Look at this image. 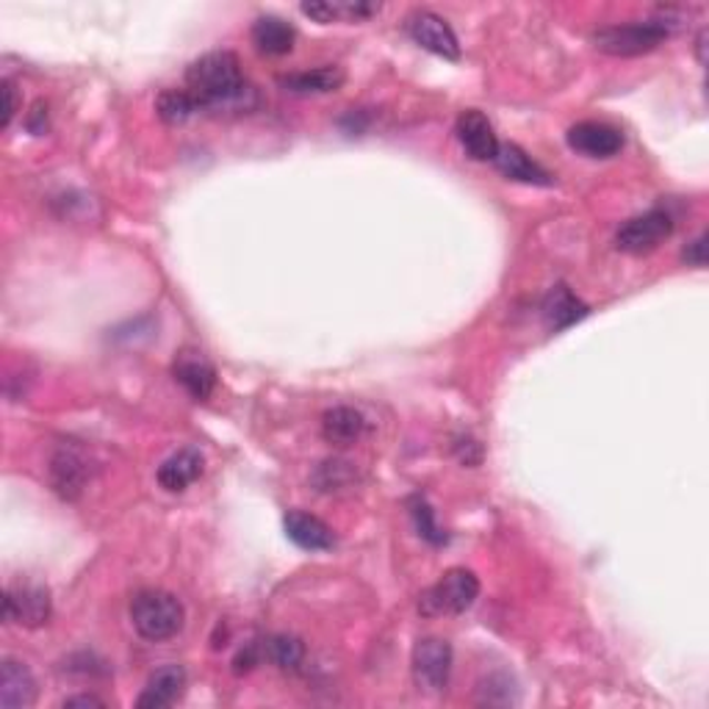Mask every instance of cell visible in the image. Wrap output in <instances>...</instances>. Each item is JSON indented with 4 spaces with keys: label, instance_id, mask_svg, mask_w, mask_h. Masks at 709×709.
<instances>
[{
    "label": "cell",
    "instance_id": "cell-8",
    "mask_svg": "<svg viewBox=\"0 0 709 709\" xmlns=\"http://www.w3.org/2000/svg\"><path fill=\"white\" fill-rule=\"evenodd\" d=\"M452 677V646L440 638L418 640L413 649V679L424 693H444Z\"/></svg>",
    "mask_w": 709,
    "mask_h": 709
},
{
    "label": "cell",
    "instance_id": "cell-19",
    "mask_svg": "<svg viewBox=\"0 0 709 709\" xmlns=\"http://www.w3.org/2000/svg\"><path fill=\"white\" fill-rule=\"evenodd\" d=\"M363 433H366V418L355 407L338 405L322 416V435H325L327 444L353 446L363 438Z\"/></svg>",
    "mask_w": 709,
    "mask_h": 709
},
{
    "label": "cell",
    "instance_id": "cell-16",
    "mask_svg": "<svg viewBox=\"0 0 709 709\" xmlns=\"http://www.w3.org/2000/svg\"><path fill=\"white\" fill-rule=\"evenodd\" d=\"M283 527H286V535L292 544H297L300 549L305 551H327L336 546V535L327 527L322 518L311 516V513L303 510H292L286 518H283Z\"/></svg>",
    "mask_w": 709,
    "mask_h": 709
},
{
    "label": "cell",
    "instance_id": "cell-9",
    "mask_svg": "<svg viewBox=\"0 0 709 709\" xmlns=\"http://www.w3.org/2000/svg\"><path fill=\"white\" fill-rule=\"evenodd\" d=\"M405 31L411 33L413 42L422 44V48L429 50V53L449 61L460 59V44H457L455 31H452L449 22H446L444 17L435 14V11L416 9L413 14H407Z\"/></svg>",
    "mask_w": 709,
    "mask_h": 709
},
{
    "label": "cell",
    "instance_id": "cell-13",
    "mask_svg": "<svg viewBox=\"0 0 709 709\" xmlns=\"http://www.w3.org/2000/svg\"><path fill=\"white\" fill-rule=\"evenodd\" d=\"M37 701V679L26 662L6 657L0 666V707L22 709Z\"/></svg>",
    "mask_w": 709,
    "mask_h": 709
},
{
    "label": "cell",
    "instance_id": "cell-14",
    "mask_svg": "<svg viewBox=\"0 0 709 709\" xmlns=\"http://www.w3.org/2000/svg\"><path fill=\"white\" fill-rule=\"evenodd\" d=\"M186 690V671L181 666H164L150 673L142 696H139V709H164L172 707Z\"/></svg>",
    "mask_w": 709,
    "mask_h": 709
},
{
    "label": "cell",
    "instance_id": "cell-18",
    "mask_svg": "<svg viewBox=\"0 0 709 709\" xmlns=\"http://www.w3.org/2000/svg\"><path fill=\"white\" fill-rule=\"evenodd\" d=\"M305 17L316 22H361L368 17L379 14V3H366V0H314V3L300 6Z\"/></svg>",
    "mask_w": 709,
    "mask_h": 709
},
{
    "label": "cell",
    "instance_id": "cell-4",
    "mask_svg": "<svg viewBox=\"0 0 709 709\" xmlns=\"http://www.w3.org/2000/svg\"><path fill=\"white\" fill-rule=\"evenodd\" d=\"M477 574L466 571V568H452V571H446L433 588H427L418 596V612L427 618L460 616V612H466L468 607L477 601Z\"/></svg>",
    "mask_w": 709,
    "mask_h": 709
},
{
    "label": "cell",
    "instance_id": "cell-21",
    "mask_svg": "<svg viewBox=\"0 0 709 709\" xmlns=\"http://www.w3.org/2000/svg\"><path fill=\"white\" fill-rule=\"evenodd\" d=\"M294 28L281 17H259L253 26V44L264 55H286L294 50Z\"/></svg>",
    "mask_w": 709,
    "mask_h": 709
},
{
    "label": "cell",
    "instance_id": "cell-11",
    "mask_svg": "<svg viewBox=\"0 0 709 709\" xmlns=\"http://www.w3.org/2000/svg\"><path fill=\"white\" fill-rule=\"evenodd\" d=\"M568 144L577 153L588 155V159H612L616 153H621L624 133L618 128L607 125V122L585 120L568 131Z\"/></svg>",
    "mask_w": 709,
    "mask_h": 709
},
{
    "label": "cell",
    "instance_id": "cell-24",
    "mask_svg": "<svg viewBox=\"0 0 709 709\" xmlns=\"http://www.w3.org/2000/svg\"><path fill=\"white\" fill-rule=\"evenodd\" d=\"M357 483V472L350 460L342 457H331V460L320 463L314 472V485L322 494H344Z\"/></svg>",
    "mask_w": 709,
    "mask_h": 709
},
{
    "label": "cell",
    "instance_id": "cell-2",
    "mask_svg": "<svg viewBox=\"0 0 709 709\" xmlns=\"http://www.w3.org/2000/svg\"><path fill=\"white\" fill-rule=\"evenodd\" d=\"M131 621L139 638L161 644L181 632L186 610H183L181 599L166 590H139L131 601Z\"/></svg>",
    "mask_w": 709,
    "mask_h": 709
},
{
    "label": "cell",
    "instance_id": "cell-31",
    "mask_svg": "<svg viewBox=\"0 0 709 709\" xmlns=\"http://www.w3.org/2000/svg\"><path fill=\"white\" fill-rule=\"evenodd\" d=\"M696 59H699V64H707V28H701L699 37H696Z\"/></svg>",
    "mask_w": 709,
    "mask_h": 709
},
{
    "label": "cell",
    "instance_id": "cell-17",
    "mask_svg": "<svg viewBox=\"0 0 709 709\" xmlns=\"http://www.w3.org/2000/svg\"><path fill=\"white\" fill-rule=\"evenodd\" d=\"M494 164L499 166V172L510 181L518 183H533V186H551V175L538 164V161L529 159L518 144H499L496 150Z\"/></svg>",
    "mask_w": 709,
    "mask_h": 709
},
{
    "label": "cell",
    "instance_id": "cell-6",
    "mask_svg": "<svg viewBox=\"0 0 709 709\" xmlns=\"http://www.w3.org/2000/svg\"><path fill=\"white\" fill-rule=\"evenodd\" d=\"M53 616L50 590L39 583H17L3 596V618L26 629L44 627Z\"/></svg>",
    "mask_w": 709,
    "mask_h": 709
},
{
    "label": "cell",
    "instance_id": "cell-26",
    "mask_svg": "<svg viewBox=\"0 0 709 709\" xmlns=\"http://www.w3.org/2000/svg\"><path fill=\"white\" fill-rule=\"evenodd\" d=\"M411 516H413V524H416L418 535H422L427 544H433V546L446 544V533L438 527L433 507H429L427 502L422 499V496H413L411 499Z\"/></svg>",
    "mask_w": 709,
    "mask_h": 709
},
{
    "label": "cell",
    "instance_id": "cell-5",
    "mask_svg": "<svg viewBox=\"0 0 709 709\" xmlns=\"http://www.w3.org/2000/svg\"><path fill=\"white\" fill-rule=\"evenodd\" d=\"M673 233V216L666 209H651L635 220L624 222L616 233V247L629 255H644L660 247Z\"/></svg>",
    "mask_w": 709,
    "mask_h": 709
},
{
    "label": "cell",
    "instance_id": "cell-30",
    "mask_svg": "<svg viewBox=\"0 0 709 709\" xmlns=\"http://www.w3.org/2000/svg\"><path fill=\"white\" fill-rule=\"evenodd\" d=\"M61 707H105L103 699H98V696H70V699L61 701Z\"/></svg>",
    "mask_w": 709,
    "mask_h": 709
},
{
    "label": "cell",
    "instance_id": "cell-3",
    "mask_svg": "<svg viewBox=\"0 0 709 709\" xmlns=\"http://www.w3.org/2000/svg\"><path fill=\"white\" fill-rule=\"evenodd\" d=\"M673 31L671 17H655L627 26H607L594 33V44L607 55H644L660 48Z\"/></svg>",
    "mask_w": 709,
    "mask_h": 709
},
{
    "label": "cell",
    "instance_id": "cell-29",
    "mask_svg": "<svg viewBox=\"0 0 709 709\" xmlns=\"http://www.w3.org/2000/svg\"><path fill=\"white\" fill-rule=\"evenodd\" d=\"M3 128H9L11 125V120H14V114H17V89H14V83L9 81V78H6L3 81Z\"/></svg>",
    "mask_w": 709,
    "mask_h": 709
},
{
    "label": "cell",
    "instance_id": "cell-20",
    "mask_svg": "<svg viewBox=\"0 0 709 709\" xmlns=\"http://www.w3.org/2000/svg\"><path fill=\"white\" fill-rule=\"evenodd\" d=\"M344 70L342 67H316V70H305V72H292V75H283L281 87L292 94H325V92H336L344 83Z\"/></svg>",
    "mask_w": 709,
    "mask_h": 709
},
{
    "label": "cell",
    "instance_id": "cell-1",
    "mask_svg": "<svg viewBox=\"0 0 709 709\" xmlns=\"http://www.w3.org/2000/svg\"><path fill=\"white\" fill-rule=\"evenodd\" d=\"M186 89L200 111L209 114H247L259 105V92L242 75V61L231 50L200 55L186 70Z\"/></svg>",
    "mask_w": 709,
    "mask_h": 709
},
{
    "label": "cell",
    "instance_id": "cell-10",
    "mask_svg": "<svg viewBox=\"0 0 709 709\" xmlns=\"http://www.w3.org/2000/svg\"><path fill=\"white\" fill-rule=\"evenodd\" d=\"M172 377L186 388L192 399L205 402L216 388V368L200 350H181L172 361Z\"/></svg>",
    "mask_w": 709,
    "mask_h": 709
},
{
    "label": "cell",
    "instance_id": "cell-23",
    "mask_svg": "<svg viewBox=\"0 0 709 709\" xmlns=\"http://www.w3.org/2000/svg\"><path fill=\"white\" fill-rule=\"evenodd\" d=\"M261 649H264V660L281 671H300L305 662V644L297 635H272L261 640Z\"/></svg>",
    "mask_w": 709,
    "mask_h": 709
},
{
    "label": "cell",
    "instance_id": "cell-15",
    "mask_svg": "<svg viewBox=\"0 0 709 709\" xmlns=\"http://www.w3.org/2000/svg\"><path fill=\"white\" fill-rule=\"evenodd\" d=\"M203 466L205 460L203 455H200V449L186 446V449L175 452V455H170L161 463L155 479H159L161 488L170 490V494H183L189 485L197 483L200 474H203Z\"/></svg>",
    "mask_w": 709,
    "mask_h": 709
},
{
    "label": "cell",
    "instance_id": "cell-22",
    "mask_svg": "<svg viewBox=\"0 0 709 709\" xmlns=\"http://www.w3.org/2000/svg\"><path fill=\"white\" fill-rule=\"evenodd\" d=\"M544 314L555 331H566V327H571L574 322H579L588 316V305L579 303L568 286H555L551 288L549 297H546Z\"/></svg>",
    "mask_w": 709,
    "mask_h": 709
},
{
    "label": "cell",
    "instance_id": "cell-12",
    "mask_svg": "<svg viewBox=\"0 0 709 709\" xmlns=\"http://www.w3.org/2000/svg\"><path fill=\"white\" fill-rule=\"evenodd\" d=\"M457 142L463 144L468 155L474 161H494L496 150H499V139H496L494 125H490L488 117L477 109H468L457 117L455 122Z\"/></svg>",
    "mask_w": 709,
    "mask_h": 709
},
{
    "label": "cell",
    "instance_id": "cell-27",
    "mask_svg": "<svg viewBox=\"0 0 709 709\" xmlns=\"http://www.w3.org/2000/svg\"><path fill=\"white\" fill-rule=\"evenodd\" d=\"M261 662H264V649H261V640H253V644H247L236 655V660H233V671L250 673L255 666H261Z\"/></svg>",
    "mask_w": 709,
    "mask_h": 709
},
{
    "label": "cell",
    "instance_id": "cell-7",
    "mask_svg": "<svg viewBox=\"0 0 709 709\" xmlns=\"http://www.w3.org/2000/svg\"><path fill=\"white\" fill-rule=\"evenodd\" d=\"M92 479V463L87 452L75 444H61L50 457V485L67 502L81 499L87 483Z\"/></svg>",
    "mask_w": 709,
    "mask_h": 709
},
{
    "label": "cell",
    "instance_id": "cell-25",
    "mask_svg": "<svg viewBox=\"0 0 709 709\" xmlns=\"http://www.w3.org/2000/svg\"><path fill=\"white\" fill-rule=\"evenodd\" d=\"M155 111H159V117L166 125H181L189 117L197 114L200 109L192 94H189V89H166L155 100Z\"/></svg>",
    "mask_w": 709,
    "mask_h": 709
},
{
    "label": "cell",
    "instance_id": "cell-28",
    "mask_svg": "<svg viewBox=\"0 0 709 709\" xmlns=\"http://www.w3.org/2000/svg\"><path fill=\"white\" fill-rule=\"evenodd\" d=\"M682 259L688 261L690 266H696V270H705L707 266V233H701V236H696L693 242L685 247Z\"/></svg>",
    "mask_w": 709,
    "mask_h": 709
}]
</instances>
